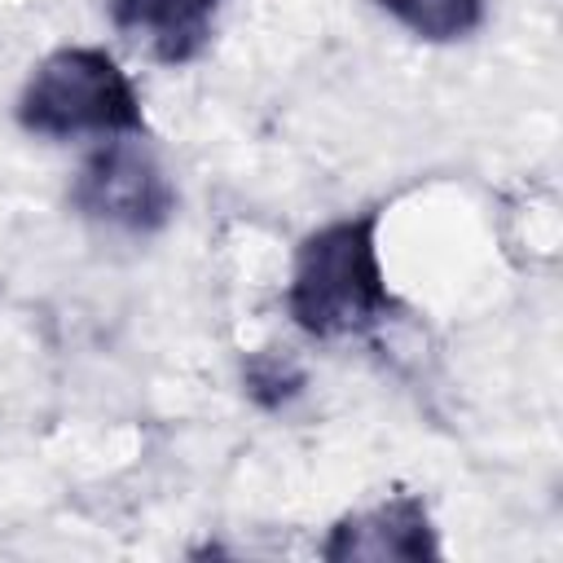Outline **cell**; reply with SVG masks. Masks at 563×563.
Wrapping results in <instances>:
<instances>
[{
	"mask_svg": "<svg viewBox=\"0 0 563 563\" xmlns=\"http://www.w3.org/2000/svg\"><path fill=\"white\" fill-rule=\"evenodd\" d=\"M286 312L312 339H361L400 312L378 255V211L330 220L295 246Z\"/></svg>",
	"mask_w": 563,
	"mask_h": 563,
	"instance_id": "cell-1",
	"label": "cell"
},
{
	"mask_svg": "<svg viewBox=\"0 0 563 563\" xmlns=\"http://www.w3.org/2000/svg\"><path fill=\"white\" fill-rule=\"evenodd\" d=\"M18 123L44 141L145 136V106L128 70L106 48L66 44L31 70L18 97Z\"/></svg>",
	"mask_w": 563,
	"mask_h": 563,
	"instance_id": "cell-2",
	"label": "cell"
},
{
	"mask_svg": "<svg viewBox=\"0 0 563 563\" xmlns=\"http://www.w3.org/2000/svg\"><path fill=\"white\" fill-rule=\"evenodd\" d=\"M242 383H246V396L264 409H282L286 400H295L303 391V369L277 352H255L242 369Z\"/></svg>",
	"mask_w": 563,
	"mask_h": 563,
	"instance_id": "cell-7",
	"label": "cell"
},
{
	"mask_svg": "<svg viewBox=\"0 0 563 563\" xmlns=\"http://www.w3.org/2000/svg\"><path fill=\"white\" fill-rule=\"evenodd\" d=\"M106 9L123 35L145 40L154 62L189 66L211 44L220 0H106Z\"/></svg>",
	"mask_w": 563,
	"mask_h": 563,
	"instance_id": "cell-5",
	"label": "cell"
},
{
	"mask_svg": "<svg viewBox=\"0 0 563 563\" xmlns=\"http://www.w3.org/2000/svg\"><path fill=\"white\" fill-rule=\"evenodd\" d=\"M374 4L427 44L466 40L488 18V0H374Z\"/></svg>",
	"mask_w": 563,
	"mask_h": 563,
	"instance_id": "cell-6",
	"label": "cell"
},
{
	"mask_svg": "<svg viewBox=\"0 0 563 563\" xmlns=\"http://www.w3.org/2000/svg\"><path fill=\"white\" fill-rule=\"evenodd\" d=\"M70 207L119 233H158L176 216V185L141 136H106L70 180Z\"/></svg>",
	"mask_w": 563,
	"mask_h": 563,
	"instance_id": "cell-3",
	"label": "cell"
},
{
	"mask_svg": "<svg viewBox=\"0 0 563 563\" xmlns=\"http://www.w3.org/2000/svg\"><path fill=\"white\" fill-rule=\"evenodd\" d=\"M440 541H435V523L431 510L418 493H391L378 506L352 510L343 515L330 537L321 541V559L330 563H347V559H435Z\"/></svg>",
	"mask_w": 563,
	"mask_h": 563,
	"instance_id": "cell-4",
	"label": "cell"
}]
</instances>
